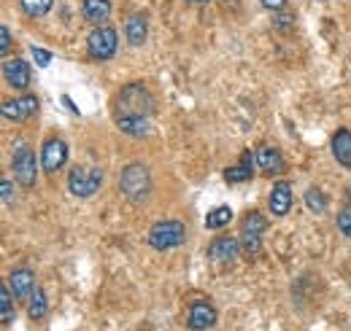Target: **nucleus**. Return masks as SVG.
<instances>
[{
	"label": "nucleus",
	"instance_id": "1",
	"mask_svg": "<svg viewBox=\"0 0 351 331\" xmlns=\"http://www.w3.org/2000/svg\"><path fill=\"white\" fill-rule=\"evenodd\" d=\"M119 191L132 205H143L152 194V172L141 162H130L119 172Z\"/></svg>",
	"mask_w": 351,
	"mask_h": 331
},
{
	"label": "nucleus",
	"instance_id": "2",
	"mask_svg": "<svg viewBox=\"0 0 351 331\" xmlns=\"http://www.w3.org/2000/svg\"><path fill=\"white\" fill-rule=\"evenodd\" d=\"M117 108H119V116H143V119H149L154 114V108H157V100L146 89V83H128L117 97Z\"/></svg>",
	"mask_w": 351,
	"mask_h": 331
},
{
	"label": "nucleus",
	"instance_id": "3",
	"mask_svg": "<svg viewBox=\"0 0 351 331\" xmlns=\"http://www.w3.org/2000/svg\"><path fill=\"white\" fill-rule=\"evenodd\" d=\"M103 186V170L100 167H82L76 165L68 172V191L79 200H89L97 194V189Z\"/></svg>",
	"mask_w": 351,
	"mask_h": 331
},
{
	"label": "nucleus",
	"instance_id": "4",
	"mask_svg": "<svg viewBox=\"0 0 351 331\" xmlns=\"http://www.w3.org/2000/svg\"><path fill=\"white\" fill-rule=\"evenodd\" d=\"M149 246L154 250H171L178 248L184 240H186V226L181 221L173 218H165V221H157L152 229H149Z\"/></svg>",
	"mask_w": 351,
	"mask_h": 331
},
{
	"label": "nucleus",
	"instance_id": "5",
	"mask_svg": "<svg viewBox=\"0 0 351 331\" xmlns=\"http://www.w3.org/2000/svg\"><path fill=\"white\" fill-rule=\"evenodd\" d=\"M117 49H119V36H117V30L114 27H108V25H103V27H95L92 33H89L87 38V51L92 59H111L114 54H117Z\"/></svg>",
	"mask_w": 351,
	"mask_h": 331
},
{
	"label": "nucleus",
	"instance_id": "6",
	"mask_svg": "<svg viewBox=\"0 0 351 331\" xmlns=\"http://www.w3.org/2000/svg\"><path fill=\"white\" fill-rule=\"evenodd\" d=\"M11 170H14V178L19 181V186H25V189L36 186L38 165H36V154H33V148H30V146H19V148L14 151Z\"/></svg>",
	"mask_w": 351,
	"mask_h": 331
},
{
	"label": "nucleus",
	"instance_id": "7",
	"mask_svg": "<svg viewBox=\"0 0 351 331\" xmlns=\"http://www.w3.org/2000/svg\"><path fill=\"white\" fill-rule=\"evenodd\" d=\"M217 310H214V304L211 302H206V299H195L192 304H189V313H186V329L192 331H206L211 329V326H217Z\"/></svg>",
	"mask_w": 351,
	"mask_h": 331
},
{
	"label": "nucleus",
	"instance_id": "8",
	"mask_svg": "<svg viewBox=\"0 0 351 331\" xmlns=\"http://www.w3.org/2000/svg\"><path fill=\"white\" fill-rule=\"evenodd\" d=\"M68 162V143L62 137H49L41 148V167L46 172H57Z\"/></svg>",
	"mask_w": 351,
	"mask_h": 331
},
{
	"label": "nucleus",
	"instance_id": "9",
	"mask_svg": "<svg viewBox=\"0 0 351 331\" xmlns=\"http://www.w3.org/2000/svg\"><path fill=\"white\" fill-rule=\"evenodd\" d=\"M36 111H38V97H33V94H25V97H19V100H5V103H3V116H5L8 122H25V119H30Z\"/></svg>",
	"mask_w": 351,
	"mask_h": 331
},
{
	"label": "nucleus",
	"instance_id": "10",
	"mask_svg": "<svg viewBox=\"0 0 351 331\" xmlns=\"http://www.w3.org/2000/svg\"><path fill=\"white\" fill-rule=\"evenodd\" d=\"M3 79H5L8 86H14V89H27L33 73H30V65L25 59L14 57V59H5L3 62Z\"/></svg>",
	"mask_w": 351,
	"mask_h": 331
},
{
	"label": "nucleus",
	"instance_id": "11",
	"mask_svg": "<svg viewBox=\"0 0 351 331\" xmlns=\"http://www.w3.org/2000/svg\"><path fill=\"white\" fill-rule=\"evenodd\" d=\"M241 240L238 237H217L211 246H208V259H214V261H219V264H230V261H235L238 256H241Z\"/></svg>",
	"mask_w": 351,
	"mask_h": 331
},
{
	"label": "nucleus",
	"instance_id": "12",
	"mask_svg": "<svg viewBox=\"0 0 351 331\" xmlns=\"http://www.w3.org/2000/svg\"><path fill=\"white\" fill-rule=\"evenodd\" d=\"M267 207L276 218H284L289 213V207H292V183L289 181H278L273 186V191L267 197Z\"/></svg>",
	"mask_w": 351,
	"mask_h": 331
},
{
	"label": "nucleus",
	"instance_id": "13",
	"mask_svg": "<svg viewBox=\"0 0 351 331\" xmlns=\"http://www.w3.org/2000/svg\"><path fill=\"white\" fill-rule=\"evenodd\" d=\"M254 165H257V154L243 151L238 165L224 170V181H227V183H246V181H252V178H254Z\"/></svg>",
	"mask_w": 351,
	"mask_h": 331
},
{
	"label": "nucleus",
	"instance_id": "14",
	"mask_svg": "<svg viewBox=\"0 0 351 331\" xmlns=\"http://www.w3.org/2000/svg\"><path fill=\"white\" fill-rule=\"evenodd\" d=\"M8 289H11V293L16 299H30V293L36 291V275H33V269H27V267L14 269L8 275Z\"/></svg>",
	"mask_w": 351,
	"mask_h": 331
},
{
	"label": "nucleus",
	"instance_id": "15",
	"mask_svg": "<svg viewBox=\"0 0 351 331\" xmlns=\"http://www.w3.org/2000/svg\"><path fill=\"white\" fill-rule=\"evenodd\" d=\"M330 148H332V157L338 159V165L351 167V129L338 127L330 140Z\"/></svg>",
	"mask_w": 351,
	"mask_h": 331
},
{
	"label": "nucleus",
	"instance_id": "16",
	"mask_svg": "<svg viewBox=\"0 0 351 331\" xmlns=\"http://www.w3.org/2000/svg\"><path fill=\"white\" fill-rule=\"evenodd\" d=\"M82 14L89 25L103 27V22H108V16H111V0H84Z\"/></svg>",
	"mask_w": 351,
	"mask_h": 331
},
{
	"label": "nucleus",
	"instance_id": "17",
	"mask_svg": "<svg viewBox=\"0 0 351 331\" xmlns=\"http://www.w3.org/2000/svg\"><path fill=\"white\" fill-rule=\"evenodd\" d=\"M125 36H128L130 46H143L149 38V19L143 14H132L125 25Z\"/></svg>",
	"mask_w": 351,
	"mask_h": 331
},
{
	"label": "nucleus",
	"instance_id": "18",
	"mask_svg": "<svg viewBox=\"0 0 351 331\" xmlns=\"http://www.w3.org/2000/svg\"><path fill=\"white\" fill-rule=\"evenodd\" d=\"M257 165H260V170H263V172H267V175L281 172V170H284L281 151H278V148H273V146H263V148L257 151Z\"/></svg>",
	"mask_w": 351,
	"mask_h": 331
},
{
	"label": "nucleus",
	"instance_id": "19",
	"mask_svg": "<svg viewBox=\"0 0 351 331\" xmlns=\"http://www.w3.org/2000/svg\"><path fill=\"white\" fill-rule=\"evenodd\" d=\"M117 129L128 137H143L149 132V119H143V116H117Z\"/></svg>",
	"mask_w": 351,
	"mask_h": 331
},
{
	"label": "nucleus",
	"instance_id": "20",
	"mask_svg": "<svg viewBox=\"0 0 351 331\" xmlns=\"http://www.w3.org/2000/svg\"><path fill=\"white\" fill-rule=\"evenodd\" d=\"M46 313H49L46 291L36 286V291H33L30 299H27V315H30V321H41V318H46Z\"/></svg>",
	"mask_w": 351,
	"mask_h": 331
},
{
	"label": "nucleus",
	"instance_id": "21",
	"mask_svg": "<svg viewBox=\"0 0 351 331\" xmlns=\"http://www.w3.org/2000/svg\"><path fill=\"white\" fill-rule=\"evenodd\" d=\"M265 229H267V218H265L260 210H252L241 218V235H260L263 237Z\"/></svg>",
	"mask_w": 351,
	"mask_h": 331
},
{
	"label": "nucleus",
	"instance_id": "22",
	"mask_svg": "<svg viewBox=\"0 0 351 331\" xmlns=\"http://www.w3.org/2000/svg\"><path fill=\"white\" fill-rule=\"evenodd\" d=\"M230 221H232L230 205H219V207H214V210H208V215H206V229H221V226H227Z\"/></svg>",
	"mask_w": 351,
	"mask_h": 331
},
{
	"label": "nucleus",
	"instance_id": "23",
	"mask_svg": "<svg viewBox=\"0 0 351 331\" xmlns=\"http://www.w3.org/2000/svg\"><path fill=\"white\" fill-rule=\"evenodd\" d=\"M19 5H22V11L27 14V16H46L49 11H51V5H54V0H19Z\"/></svg>",
	"mask_w": 351,
	"mask_h": 331
},
{
	"label": "nucleus",
	"instance_id": "24",
	"mask_svg": "<svg viewBox=\"0 0 351 331\" xmlns=\"http://www.w3.org/2000/svg\"><path fill=\"white\" fill-rule=\"evenodd\" d=\"M0 313H3V326L14 323V296L8 286H0Z\"/></svg>",
	"mask_w": 351,
	"mask_h": 331
},
{
	"label": "nucleus",
	"instance_id": "25",
	"mask_svg": "<svg viewBox=\"0 0 351 331\" xmlns=\"http://www.w3.org/2000/svg\"><path fill=\"white\" fill-rule=\"evenodd\" d=\"M306 205H308V210L311 213H316V215H322L324 210H327V197L316 189V186H311L306 191Z\"/></svg>",
	"mask_w": 351,
	"mask_h": 331
},
{
	"label": "nucleus",
	"instance_id": "26",
	"mask_svg": "<svg viewBox=\"0 0 351 331\" xmlns=\"http://www.w3.org/2000/svg\"><path fill=\"white\" fill-rule=\"evenodd\" d=\"M241 248L249 259H254L263 253V237L260 235H241Z\"/></svg>",
	"mask_w": 351,
	"mask_h": 331
},
{
	"label": "nucleus",
	"instance_id": "27",
	"mask_svg": "<svg viewBox=\"0 0 351 331\" xmlns=\"http://www.w3.org/2000/svg\"><path fill=\"white\" fill-rule=\"evenodd\" d=\"M30 54H33V59H36V65H38V68H49V65H51V59H54V54H51V51L38 49V46H33V49H30Z\"/></svg>",
	"mask_w": 351,
	"mask_h": 331
},
{
	"label": "nucleus",
	"instance_id": "28",
	"mask_svg": "<svg viewBox=\"0 0 351 331\" xmlns=\"http://www.w3.org/2000/svg\"><path fill=\"white\" fill-rule=\"evenodd\" d=\"M338 229H341V235L343 237H351V207H343L341 213H338Z\"/></svg>",
	"mask_w": 351,
	"mask_h": 331
},
{
	"label": "nucleus",
	"instance_id": "29",
	"mask_svg": "<svg viewBox=\"0 0 351 331\" xmlns=\"http://www.w3.org/2000/svg\"><path fill=\"white\" fill-rule=\"evenodd\" d=\"M0 191H3V202L11 205V202H14V189H11V181H8V178L0 181Z\"/></svg>",
	"mask_w": 351,
	"mask_h": 331
},
{
	"label": "nucleus",
	"instance_id": "30",
	"mask_svg": "<svg viewBox=\"0 0 351 331\" xmlns=\"http://www.w3.org/2000/svg\"><path fill=\"white\" fill-rule=\"evenodd\" d=\"M8 49H11V33H8L5 25H0V51L8 54Z\"/></svg>",
	"mask_w": 351,
	"mask_h": 331
},
{
	"label": "nucleus",
	"instance_id": "31",
	"mask_svg": "<svg viewBox=\"0 0 351 331\" xmlns=\"http://www.w3.org/2000/svg\"><path fill=\"white\" fill-rule=\"evenodd\" d=\"M263 3V8H267V11H284V5H287V0H260Z\"/></svg>",
	"mask_w": 351,
	"mask_h": 331
},
{
	"label": "nucleus",
	"instance_id": "32",
	"mask_svg": "<svg viewBox=\"0 0 351 331\" xmlns=\"http://www.w3.org/2000/svg\"><path fill=\"white\" fill-rule=\"evenodd\" d=\"M62 103H65V105H68V108H71V114H79V108H76V105H73V100H71V97H68V94H62Z\"/></svg>",
	"mask_w": 351,
	"mask_h": 331
},
{
	"label": "nucleus",
	"instance_id": "33",
	"mask_svg": "<svg viewBox=\"0 0 351 331\" xmlns=\"http://www.w3.org/2000/svg\"><path fill=\"white\" fill-rule=\"evenodd\" d=\"M224 3H227V5H238L241 0H224Z\"/></svg>",
	"mask_w": 351,
	"mask_h": 331
},
{
	"label": "nucleus",
	"instance_id": "34",
	"mask_svg": "<svg viewBox=\"0 0 351 331\" xmlns=\"http://www.w3.org/2000/svg\"><path fill=\"white\" fill-rule=\"evenodd\" d=\"M189 3H197V5H203V3H208V0H189Z\"/></svg>",
	"mask_w": 351,
	"mask_h": 331
}]
</instances>
